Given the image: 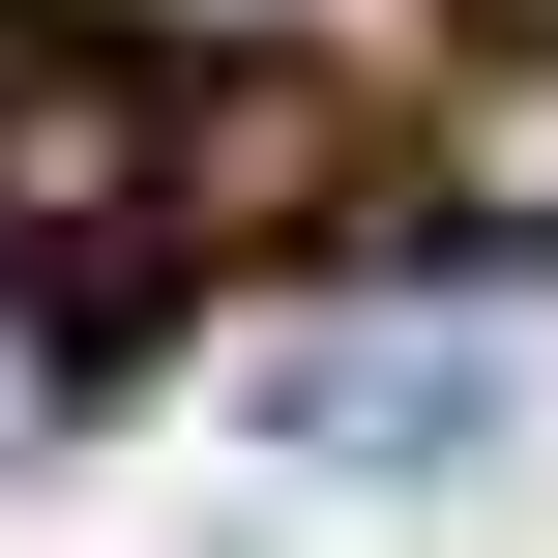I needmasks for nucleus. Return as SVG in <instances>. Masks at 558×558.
Masks as SVG:
<instances>
[{
    "label": "nucleus",
    "instance_id": "f03ea898",
    "mask_svg": "<svg viewBox=\"0 0 558 558\" xmlns=\"http://www.w3.org/2000/svg\"><path fill=\"white\" fill-rule=\"evenodd\" d=\"M0 118H29V29H0Z\"/></svg>",
    "mask_w": 558,
    "mask_h": 558
},
{
    "label": "nucleus",
    "instance_id": "f257e3e1",
    "mask_svg": "<svg viewBox=\"0 0 558 558\" xmlns=\"http://www.w3.org/2000/svg\"><path fill=\"white\" fill-rule=\"evenodd\" d=\"M324 441H353V471H441V441H500V383H471V353H353Z\"/></svg>",
    "mask_w": 558,
    "mask_h": 558
}]
</instances>
